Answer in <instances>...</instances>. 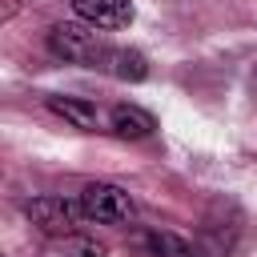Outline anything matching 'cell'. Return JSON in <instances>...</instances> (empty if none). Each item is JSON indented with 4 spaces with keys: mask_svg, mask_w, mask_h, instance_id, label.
Listing matches in <instances>:
<instances>
[{
    "mask_svg": "<svg viewBox=\"0 0 257 257\" xmlns=\"http://www.w3.org/2000/svg\"><path fill=\"white\" fill-rule=\"evenodd\" d=\"M100 68H108L116 80H145V76H149L145 56H141V52H133V48H108V56H104V64H100Z\"/></svg>",
    "mask_w": 257,
    "mask_h": 257,
    "instance_id": "9",
    "label": "cell"
},
{
    "mask_svg": "<svg viewBox=\"0 0 257 257\" xmlns=\"http://www.w3.org/2000/svg\"><path fill=\"white\" fill-rule=\"evenodd\" d=\"M253 80H257V68H253Z\"/></svg>",
    "mask_w": 257,
    "mask_h": 257,
    "instance_id": "11",
    "label": "cell"
},
{
    "mask_svg": "<svg viewBox=\"0 0 257 257\" xmlns=\"http://www.w3.org/2000/svg\"><path fill=\"white\" fill-rule=\"evenodd\" d=\"M72 12L92 28H128L137 16L133 0H72Z\"/></svg>",
    "mask_w": 257,
    "mask_h": 257,
    "instance_id": "4",
    "label": "cell"
},
{
    "mask_svg": "<svg viewBox=\"0 0 257 257\" xmlns=\"http://www.w3.org/2000/svg\"><path fill=\"white\" fill-rule=\"evenodd\" d=\"M133 253L137 257H193V245L169 229H141L133 233Z\"/></svg>",
    "mask_w": 257,
    "mask_h": 257,
    "instance_id": "5",
    "label": "cell"
},
{
    "mask_svg": "<svg viewBox=\"0 0 257 257\" xmlns=\"http://www.w3.org/2000/svg\"><path fill=\"white\" fill-rule=\"evenodd\" d=\"M108 128H112L120 141H145V137H153L157 120H153L145 108H137V104H116V108L108 112Z\"/></svg>",
    "mask_w": 257,
    "mask_h": 257,
    "instance_id": "6",
    "label": "cell"
},
{
    "mask_svg": "<svg viewBox=\"0 0 257 257\" xmlns=\"http://www.w3.org/2000/svg\"><path fill=\"white\" fill-rule=\"evenodd\" d=\"M48 52L68 60V64H104L108 56V44L100 40V32L92 24H52L48 28Z\"/></svg>",
    "mask_w": 257,
    "mask_h": 257,
    "instance_id": "1",
    "label": "cell"
},
{
    "mask_svg": "<svg viewBox=\"0 0 257 257\" xmlns=\"http://www.w3.org/2000/svg\"><path fill=\"white\" fill-rule=\"evenodd\" d=\"M233 237H237V229H233V225L225 229V225L209 221V225H205V233H201V241L193 245V257H229Z\"/></svg>",
    "mask_w": 257,
    "mask_h": 257,
    "instance_id": "10",
    "label": "cell"
},
{
    "mask_svg": "<svg viewBox=\"0 0 257 257\" xmlns=\"http://www.w3.org/2000/svg\"><path fill=\"white\" fill-rule=\"evenodd\" d=\"M80 209H84V221H96V225H133V217H137L133 197L120 185H108V181L84 185Z\"/></svg>",
    "mask_w": 257,
    "mask_h": 257,
    "instance_id": "2",
    "label": "cell"
},
{
    "mask_svg": "<svg viewBox=\"0 0 257 257\" xmlns=\"http://www.w3.org/2000/svg\"><path fill=\"white\" fill-rule=\"evenodd\" d=\"M44 104H48L56 116H64L72 128H84V133H96V128H100L96 104H88V100H80V96H48Z\"/></svg>",
    "mask_w": 257,
    "mask_h": 257,
    "instance_id": "7",
    "label": "cell"
},
{
    "mask_svg": "<svg viewBox=\"0 0 257 257\" xmlns=\"http://www.w3.org/2000/svg\"><path fill=\"white\" fill-rule=\"evenodd\" d=\"M40 257H108V245L88 233H64V237H52Z\"/></svg>",
    "mask_w": 257,
    "mask_h": 257,
    "instance_id": "8",
    "label": "cell"
},
{
    "mask_svg": "<svg viewBox=\"0 0 257 257\" xmlns=\"http://www.w3.org/2000/svg\"><path fill=\"white\" fill-rule=\"evenodd\" d=\"M24 217L40 233L64 237V233H76V225L84 221V209H80V201H68V197H32L24 205Z\"/></svg>",
    "mask_w": 257,
    "mask_h": 257,
    "instance_id": "3",
    "label": "cell"
}]
</instances>
